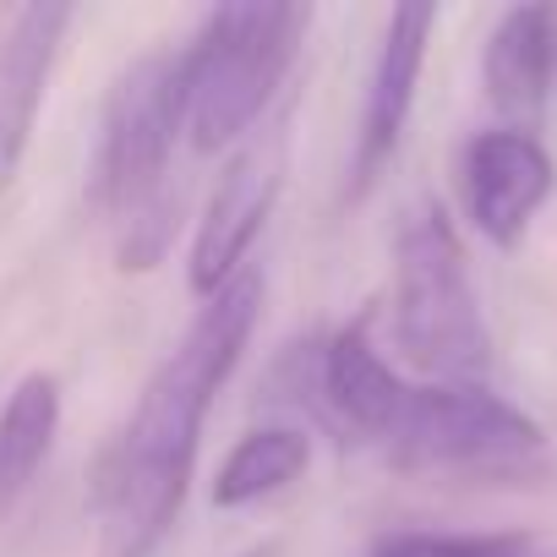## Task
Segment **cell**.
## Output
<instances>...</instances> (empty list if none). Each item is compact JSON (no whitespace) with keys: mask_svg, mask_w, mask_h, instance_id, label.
I'll list each match as a JSON object with an SVG mask.
<instances>
[{"mask_svg":"<svg viewBox=\"0 0 557 557\" xmlns=\"http://www.w3.org/2000/svg\"><path fill=\"white\" fill-rule=\"evenodd\" d=\"M257 312H262V273L240 268L219 296L197 307L181 345L159 361V372L137 394V410L126 416L121 437L110 443L94 475L104 557H153V546L170 535L186 503L202 421L213 410V394L240 367Z\"/></svg>","mask_w":557,"mask_h":557,"instance_id":"cell-1","label":"cell"},{"mask_svg":"<svg viewBox=\"0 0 557 557\" xmlns=\"http://www.w3.org/2000/svg\"><path fill=\"white\" fill-rule=\"evenodd\" d=\"M181 132V50H153L110 88L88 175V202L110 219L115 268L126 273L159 268L175 240L181 186H170V153Z\"/></svg>","mask_w":557,"mask_h":557,"instance_id":"cell-2","label":"cell"},{"mask_svg":"<svg viewBox=\"0 0 557 557\" xmlns=\"http://www.w3.org/2000/svg\"><path fill=\"white\" fill-rule=\"evenodd\" d=\"M307 28V7H262V0L202 17L197 39L181 50V126L197 153L235 148L257 132L301 55Z\"/></svg>","mask_w":557,"mask_h":557,"instance_id":"cell-3","label":"cell"},{"mask_svg":"<svg viewBox=\"0 0 557 557\" xmlns=\"http://www.w3.org/2000/svg\"><path fill=\"white\" fill-rule=\"evenodd\" d=\"M394 345L437 383H475L492 361L470 262L443 202L410 208L394 246Z\"/></svg>","mask_w":557,"mask_h":557,"instance_id":"cell-4","label":"cell"},{"mask_svg":"<svg viewBox=\"0 0 557 557\" xmlns=\"http://www.w3.org/2000/svg\"><path fill=\"white\" fill-rule=\"evenodd\" d=\"M388 454L399 470L459 481H524L546 470V432L481 383H426L410 388Z\"/></svg>","mask_w":557,"mask_h":557,"instance_id":"cell-5","label":"cell"},{"mask_svg":"<svg viewBox=\"0 0 557 557\" xmlns=\"http://www.w3.org/2000/svg\"><path fill=\"white\" fill-rule=\"evenodd\" d=\"M285 186V132L257 126L219 170V186L208 197V213L191 240V290L208 301L219 296L240 268H251V246L273 213V197Z\"/></svg>","mask_w":557,"mask_h":557,"instance_id":"cell-6","label":"cell"},{"mask_svg":"<svg viewBox=\"0 0 557 557\" xmlns=\"http://www.w3.org/2000/svg\"><path fill=\"white\" fill-rule=\"evenodd\" d=\"M432 28H437L432 7H399L388 17V34H383V50L372 66V88H367V110H361V132H356V153H350V186H345L350 202H367L399 153V137L416 110V83L426 66Z\"/></svg>","mask_w":557,"mask_h":557,"instance_id":"cell-7","label":"cell"},{"mask_svg":"<svg viewBox=\"0 0 557 557\" xmlns=\"http://www.w3.org/2000/svg\"><path fill=\"white\" fill-rule=\"evenodd\" d=\"M465 208L470 224L492 240V246H519L530 219L541 213V202L557 186V164L552 153L524 132V126H497V132H475L465 143Z\"/></svg>","mask_w":557,"mask_h":557,"instance_id":"cell-8","label":"cell"},{"mask_svg":"<svg viewBox=\"0 0 557 557\" xmlns=\"http://www.w3.org/2000/svg\"><path fill=\"white\" fill-rule=\"evenodd\" d=\"M72 28V7H23L12 17V34L0 45V191L12 186L39 104H45V83L61 50V34Z\"/></svg>","mask_w":557,"mask_h":557,"instance_id":"cell-9","label":"cell"},{"mask_svg":"<svg viewBox=\"0 0 557 557\" xmlns=\"http://www.w3.org/2000/svg\"><path fill=\"white\" fill-rule=\"evenodd\" d=\"M318 388H323L329 410L345 426H356L361 437H377V443L394 437V426L405 416V399H410V383L372 345V318L345 323L323 345V356H318Z\"/></svg>","mask_w":557,"mask_h":557,"instance_id":"cell-10","label":"cell"},{"mask_svg":"<svg viewBox=\"0 0 557 557\" xmlns=\"http://www.w3.org/2000/svg\"><path fill=\"white\" fill-rule=\"evenodd\" d=\"M552 77H557V12L552 7H513V12H503V23L492 28V39L481 50L486 99L503 115L530 126L546 110Z\"/></svg>","mask_w":557,"mask_h":557,"instance_id":"cell-11","label":"cell"},{"mask_svg":"<svg viewBox=\"0 0 557 557\" xmlns=\"http://www.w3.org/2000/svg\"><path fill=\"white\" fill-rule=\"evenodd\" d=\"M55 437H61V377L28 372L0 405V513L34 486Z\"/></svg>","mask_w":557,"mask_h":557,"instance_id":"cell-12","label":"cell"},{"mask_svg":"<svg viewBox=\"0 0 557 557\" xmlns=\"http://www.w3.org/2000/svg\"><path fill=\"white\" fill-rule=\"evenodd\" d=\"M307 465H312V437L301 426H257L224 454V465L213 475V503L219 508L262 503L273 492L296 486L307 475Z\"/></svg>","mask_w":557,"mask_h":557,"instance_id":"cell-13","label":"cell"},{"mask_svg":"<svg viewBox=\"0 0 557 557\" xmlns=\"http://www.w3.org/2000/svg\"><path fill=\"white\" fill-rule=\"evenodd\" d=\"M524 535H432V530H405L372 546V557H508Z\"/></svg>","mask_w":557,"mask_h":557,"instance_id":"cell-14","label":"cell"},{"mask_svg":"<svg viewBox=\"0 0 557 557\" xmlns=\"http://www.w3.org/2000/svg\"><path fill=\"white\" fill-rule=\"evenodd\" d=\"M235 557H278V541H257V546H246V552H235Z\"/></svg>","mask_w":557,"mask_h":557,"instance_id":"cell-15","label":"cell"},{"mask_svg":"<svg viewBox=\"0 0 557 557\" xmlns=\"http://www.w3.org/2000/svg\"><path fill=\"white\" fill-rule=\"evenodd\" d=\"M508 557H535V552H530V541H519V546H513Z\"/></svg>","mask_w":557,"mask_h":557,"instance_id":"cell-16","label":"cell"}]
</instances>
